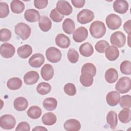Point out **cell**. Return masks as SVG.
<instances>
[{
    "instance_id": "obj_1",
    "label": "cell",
    "mask_w": 131,
    "mask_h": 131,
    "mask_svg": "<svg viewBox=\"0 0 131 131\" xmlns=\"http://www.w3.org/2000/svg\"><path fill=\"white\" fill-rule=\"evenodd\" d=\"M90 32L94 38H100L105 35L106 27L103 22L98 20L95 21L90 26Z\"/></svg>"
},
{
    "instance_id": "obj_45",
    "label": "cell",
    "mask_w": 131,
    "mask_h": 131,
    "mask_svg": "<svg viewBox=\"0 0 131 131\" xmlns=\"http://www.w3.org/2000/svg\"><path fill=\"white\" fill-rule=\"evenodd\" d=\"M30 130V126L29 123L27 122L22 121L20 122L15 128L17 131H29Z\"/></svg>"
},
{
    "instance_id": "obj_7",
    "label": "cell",
    "mask_w": 131,
    "mask_h": 131,
    "mask_svg": "<svg viewBox=\"0 0 131 131\" xmlns=\"http://www.w3.org/2000/svg\"><path fill=\"white\" fill-rule=\"evenodd\" d=\"M46 56L48 60L52 63H57L59 62L61 58V53L57 48L51 47L47 49L46 51Z\"/></svg>"
},
{
    "instance_id": "obj_2",
    "label": "cell",
    "mask_w": 131,
    "mask_h": 131,
    "mask_svg": "<svg viewBox=\"0 0 131 131\" xmlns=\"http://www.w3.org/2000/svg\"><path fill=\"white\" fill-rule=\"evenodd\" d=\"M15 33L23 40L28 39L31 33V29L30 26L24 23H19L15 26Z\"/></svg>"
},
{
    "instance_id": "obj_17",
    "label": "cell",
    "mask_w": 131,
    "mask_h": 131,
    "mask_svg": "<svg viewBox=\"0 0 131 131\" xmlns=\"http://www.w3.org/2000/svg\"><path fill=\"white\" fill-rule=\"evenodd\" d=\"M39 76L38 73L34 71H29L24 76V82L28 85L35 84L38 80Z\"/></svg>"
},
{
    "instance_id": "obj_12",
    "label": "cell",
    "mask_w": 131,
    "mask_h": 131,
    "mask_svg": "<svg viewBox=\"0 0 131 131\" xmlns=\"http://www.w3.org/2000/svg\"><path fill=\"white\" fill-rule=\"evenodd\" d=\"M45 62L44 56L40 53L33 54L29 59V65L33 68H40Z\"/></svg>"
},
{
    "instance_id": "obj_26",
    "label": "cell",
    "mask_w": 131,
    "mask_h": 131,
    "mask_svg": "<svg viewBox=\"0 0 131 131\" xmlns=\"http://www.w3.org/2000/svg\"><path fill=\"white\" fill-rule=\"evenodd\" d=\"M32 53V48L29 45H25L19 47L17 49V54L19 57L26 59L29 57Z\"/></svg>"
},
{
    "instance_id": "obj_36",
    "label": "cell",
    "mask_w": 131,
    "mask_h": 131,
    "mask_svg": "<svg viewBox=\"0 0 131 131\" xmlns=\"http://www.w3.org/2000/svg\"><path fill=\"white\" fill-rule=\"evenodd\" d=\"M67 57L69 61L72 63H76L79 59V54L74 49H70L67 54Z\"/></svg>"
},
{
    "instance_id": "obj_32",
    "label": "cell",
    "mask_w": 131,
    "mask_h": 131,
    "mask_svg": "<svg viewBox=\"0 0 131 131\" xmlns=\"http://www.w3.org/2000/svg\"><path fill=\"white\" fill-rule=\"evenodd\" d=\"M22 80L18 77H13L9 79L7 83V87L11 90H16L22 86Z\"/></svg>"
},
{
    "instance_id": "obj_44",
    "label": "cell",
    "mask_w": 131,
    "mask_h": 131,
    "mask_svg": "<svg viewBox=\"0 0 131 131\" xmlns=\"http://www.w3.org/2000/svg\"><path fill=\"white\" fill-rule=\"evenodd\" d=\"M50 17L53 21L56 23L60 22L63 18V15L60 14L56 9H53L51 11Z\"/></svg>"
},
{
    "instance_id": "obj_43",
    "label": "cell",
    "mask_w": 131,
    "mask_h": 131,
    "mask_svg": "<svg viewBox=\"0 0 131 131\" xmlns=\"http://www.w3.org/2000/svg\"><path fill=\"white\" fill-rule=\"evenodd\" d=\"M9 14V9L8 5L5 3L0 2V17L1 18L6 17Z\"/></svg>"
},
{
    "instance_id": "obj_22",
    "label": "cell",
    "mask_w": 131,
    "mask_h": 131,
    "mask_svg": "<svg viewBox=\"0 0 131 131\" xmlns=\"http://www.w3.org/2000/svg\"><path fill=\"white\" fill-rule=\"evenodd\" d=\"M93 76L90 73L86 72H81L80 76V82L81 84L85 87H89L93 83Z\"/></svg>"
},
{
    "instance_id": "obj_37",
    "label": "cell",
    "mask_w": 131,
    "mask_h": 131,
    "mask_svg": "<svg viewBox=\"0 0 131 131\" xmlns=\"http://www.w3.org/2000/svg\"><path fill=\"white\" fill-rule=\"evenodd\" d=\"M119 101L120 105L123 108H129L131 107V96L129 95L122 96Z\"/></svg>"
},
{
    "instance_id": "obj_46",
    "label": "cell",
    "mask_w": 131,
    "mask_h": 131,
    "mask_svg": "<svg viewBox=\"0 0 131 131\" xmlns=\"http://www.w3.org/2000/svg\"><path fill=\"white\" fill-rule=\"evenodd\" d=\"M48 4L47 0H35L34 1V5L35 8L38 9H44L47 7Z\"/></svg>"
},
{
    "instance_id": "obj_42",
    "label": "cell",
    "mask_w": 131,
    "mask_h": 131,
    "mask_svg": "<svg viewBox=\"0 0 131 131\" xmlns=\"http://www.w3.org/2000/svg\"><path fill=\"white\" fill-rule=\"evenodd\" d=\"M64 93L69 96H74L76 93V89L75 85L72 83H68L66 84L63 87Z\"/></svg>"
},
{
    "instance_id": "obj_48",
    "label": "cell",
    "mask_w": 131,
    "mask_h": 131,
    "mask_svg": "<svg viewBox=\"0 0 131 131\" xmlns=\"http://www.w3.org/2000/svg\"><path fill=\"white\" fill-rule=\"evenodd\" d=\"M130 24H131V20H128L127 21H126L123 25V28L124 31L128 34V35H130Z\"/></svg>"
},
{
    "instance_id": "obj_21",
    "label": "cell",
    "mask_w": 131,
    "mask_h": 131,
    "mask_svg": "<svg viewBox=\"0 0 131 131\" xmlns=\"http://www.w3.org/2000/svg\"><path fill=\"white\" fill-rule=\"evenodd\" d=\"M14 108L17 111H23L26 110L28 106V100L23 97L16 98L13 102Z\"/></svg>"
},
{
    "instance_id": "obj_10",
    "label": "cell",
    "mask_w": 131,
    "mask_h": 131,
    "mask_svg": "<svg viewBox=\"0 0 131 131\" xmlns=\"http://www.w3.org/2000/svg\"><path fill=\"white\" fill-rule=\"evenodd\" d=\"M14 47L11 43H4L1 46L0 53L1 56L5 58H11L15 53Z\"/></svg>"
},
{
    "instance_id": "obj_27",
    "label": "cell",
    "mask_w": 131,
    "mask_h": 131,
    "mask_svg": "<svg viewBox=\"0 0 131 131\" xmlns=\"http://www.w3.org/2000/svg\"><path fill=\"white\" fill-rule=\"evenodd\" d=\"M106 122L112 129H115L118 123L117 113L113 111H110L106 116Z\"/></svg>"
},
{
    "instance_id": "obj_23",
    "label": "cell",
    "mask_w": 131,
    "mask_h": 131,
    "mask_svg": "<svg viewBox=\"0 0 131 131\" xmlns=\"http://www.w3.org/2000/svg\"><path fill=\"white\" fill-rule=\"evenodd\" d=\"M39 27L43 32L49 31L52 27V21L47 16L42 15L40 16L38 20Z\"/></svg>"
},
{
    "instance_id": "obj_35",
    "label": "cell",
    "mask_w": 131,
    "mask_h": 131,
    "mask_svg": "<svg viewBox=\"0 0 131 131\" xmlns=\"http://www.w3.org/2000/svg\"><path fill=\"white\" fill-rule=\"evenodd\" d=\"M51 90V85L49 83L45 82L39 83L36 87V91L37 93L41 95H45L48 94L50 92Z\"/></svg>"
},
{
    "instance_id": "obj_8",
    "label": "cell",
    "mask_w": 131,
    "mask_h": 131,
    "mask_svg": "<svg viewBox=\"0 0 131 131\" xmlns=\"http://www.w3.org/2000/svg\"><path fill=\"white\" fill-rule=\"evenodd\" d=\"M107 27L111 30L118 29L122 24L121 18L117 14H110L105 19Z\"/></svg>"
},
{
    "instance_id": "obj_31",
    "label": "cell",
    "mask_w": 131,
    "mask_h": 131,
    "mask_svg": "<svg viewBox=\"0 0 131 131\" xmlns=\"http://www.w3.org/2000/svg\"><path fill=\"white\" fill-rule=\"evenodd\" d=\"M10 7L11 11L14 13H21L25 9V4L20 1L14 0L11 2Z\"/></svg>"
},
{
    "instance_id": "obj_38",
    "label": "cell",
    "mask_w": 131,
    "mask_h": 131,
    "mask_svg": "<svg viewBox=\"0 0 131 131\" xmlns=\"http://www.w3.org/2000/svg\"><path fill=\"white\" fill-rule=\"evenodd\" d=\"M120 69L122 73L125 75H130L131 74V63L129 60H124L121 62Z\"/></svg>"
},
{
    "instance_id": "obj_4",
    "label": "cell",
    "mask_w": 131,
    "mask_h": 131,
    "mask_svg": "<svg viewBox=\"0 0 131 131\" xmlns=\"http://www.w3.org/2000/svg\"><path fill=\"white\" fill-rule=\"evenodd\" d=\"M110 39L111 44L118 48L123 47L126 42V36L121 31H116L113 33Z\"/></svg>"
},
{
    "instance_id": "obj_24",
    "label": "cell",
    "mask_w": 131,
    "mask_h": 131,
    "mask_svg": "<svg viewBox=\"0 0 131 131\" xmlns=\"http://www.w3.org/2000/svg\"><path fill=\"white\" fill-rule=\"evenodd\" d=\"M104 76L106 82L109 83H113L118 79V72L114 68H110L106 71Z\"/></svg>"
},
{
    "instance_id": "obj_3",
    "label": "cell",
    "mask_w": 131,
    "mask_h": 131,
    "mask_svg": "<svg viewBox=\"0 0 131 131\" xmlns=\"http://www.w3.org/2000/svg\"><path fill=\"white\" fill-rule=\"evenodd\" d=\"M116 90L121 94L128 92L131 89V80L129 77H122L117 82L115 85Z\"/></svg>"
},
{
    "instance_id": "obj_34",
    "label": "cell",
    "mask_w": 131,
    "mask_h": 131,
    "mask_svg": "<svg viewBox=\"0 0 131 131\" xmlns=\"http://www.w3.org/2000/svg\"><path fill=\"white\" fill-rule=\"evenodd\" d=\"M27 113L29 117L30 118L33 119H37L40 117L42 114V111L39 106L34 105L31 106L28 109Z\"/></svg>"
},
{
    "instance_id": "obj_49",
    "label": "cell",
    "mask_w": 131,
    "mask_h": 131,
    "mask_svg": "<svg viewBox=\"0 0 131 131\" xmlns=\"http://www.w3.org/2000/svg\"><path fill=\"white\" fill-rule=\"evenodd\" d=\"M32 130H47V129L45 127H43V126H37L35 127V128H34Z\"/></svg>"
},
{
    "instance_id": "obj_19",
    "label": "cell",
    "mask_w": 131,
    "mask_h": 131,
    "mask_svg": "<svg viewBox=\"0 0 131 131\" xmlns=\"http://www.w3.org/2000/svg\"><path fill=\"white\" fill-rule=\"evenodd\" d=\"M55 43L60 48L66 49L70 46L71 41L69 37L61 33L58 34L55 37Z\"/></svg>"
},
{
    "instance_id": "obj_33",
    "label": "cell",
    "mask_w": 131,
    "mask_h": 131,
    "mask_svg": "<svg viewBox=\"0 0 131 131\" xmlns=\"http://www.w3.org/2000/svg\"><path fill=\"white\" fill-rule=\"evenodd\" d=\"M131 111L129 108H124L121 110L118 114V119L123 123H127L130 121Z\"/></svg>"
},
{
    "instance_id": "obj_18",
    "label": "cell",
    "mask_w": 131,
    "mask_h": 131,
    "mask_svg": "<svg viewBox=\"0 0 131 131\" xmlns=\"http://www.w3.org/2000/svg\"><path fill=\"white\" fill-rule=\"evenodd\" d=\"M64 128L67 131H77L81 128V124L79 121L74 119L67 120L63 124Z\"/></svg>"
},
{
    "instance_id": "obj_11",
    "label": "cell",
    "mask_w": 131,
    "mask_h": 131,
    "mask_svg": "<svg viewBox=\"0 0 131 131\" xmlns=\"http://www.w3.org/2000/svg\"><path fill=\"white\" fill-rule=\"evenodd\" d=\"M88 36V31L84 27H80L74 31L73 38L76 42H81L85 40Z\"/></svg>"
},
{
    "instance_id": "obj_47",
    "label": "cell",
    "mask_w": 131,
    "mask_h": 131,
    "mask_svg": "<svg viewBox=\"0 0 131 131\" xmlns=\"http://www.w3.org/2000/svg\"><path fill=\"white\" fill-rule=\"evenodd\" d=\"M71 3L75 8H80L84 6L85 1L84 0H72Z\"/></svg>"
},
{
    "instance_id": "obj_40",
    "label": "cell",
    "mask_w": 131,
    "mask_h": 131,
    "mask_svg": "<svg viewBox=\"0 0 131 131\" xmlns=\"http://www.w3.org/2000/svg\"><path fill=\"white\" fill-rule=\"evenodd\" d=\"M81 72H89L93 76H95L96 74V68L95 66L92 63H86L82 66L81 70Z\"/></svg>"
},
{
    "instance_id": "obj_41",
    "label": "cell",
    "mask_w": 131,
    "mask_h": 131,
    "mask_svg": "<svg viewBox=\"0 0 131 131\" xmlns=\"http://www.w3.org/2000/svg\"><path fill=\"white\" fill-rule=\"evenodd\" d=\"M11 32L8 29L3 28L0 30V40L2 42L9 41L11 37Z\"/></svg>"
},
{
    "instance_id": "obj_39",
    "label": "cell",
    "mask_w": 131,
    "mask_h": 131,
    "mask_svg": "<svg viewBox=\"0 0 131 131\" xmlns=\"http://www.w3.org/2000/svg\"><path fill=\"white\" fill-rule=\"evenodd\" d=\"M110 46L109 43L105 40H101L97 42L95 48L97 52L100 53H103L106 48Z\"/></svg>"
},
{
    "instance_id": "obj_9",
    "label": "cell",
    "mask_w": 131,
    "mask_h": 131,
    "mask_svg": "<svg viewBox=\"0 0 131 131\" xmlns=\"http://www.w3.org/2000/svg\"><path fill=\"white\" fill-rule=\"evenodd\" d=\"M56 9L62 15H69L73 11V8L69 3L68 1L62 0L57 2Z\"/></svg>"
},
{
    "instance_id": "obj_6",
    "label": "cell",
    "mask_w": 131,
    "mask_h": 131,
    "mask_svg": "<svg viewBox=\"0 0 131 131\" xmlns=\"http://www.w3.org/2000/svg\"><path fill=\"white\" fill-rule=\"evenodd\" d=\"M16 124L15 118L11 115L5 114L0 117V126L4 129H11Z\"/></svg>"
},
{
    "instance_id": "obj_13",
    "label": "cell",
    "mask_w": 131,
    "mask_h": 131,
    "mask_svg": "<svg viewBox=\"0 0 131 131\" xmlns=\"http://www.w3.org/2000/svg\"><path fill=\"white\" fill-rule=\"evenodd\" d=\"M40 73L43 80L49 81L53 78L54 74V70L52 65L47 63L42 67Z\"/></svg>"
},
{
    "instance_id": "obj_16",
    "label": "cell",
    "mask_w": 131,
    "mask_h": 131,
    "mask_svg": "<svg viewBox=\"0 0 131 131\" xmlns=\"http://www.w3.org/2000/svg\"><path fill=\"white\" fill-rule=\"evenodd\" d=\"M24 17L27 21L30 23H34L39 20L40 16L38 11L35 9H30L25 11Z\"/></svg>"
},
{
    "instance_id": "obj_30",
    "label": "cell",
    "mask_w": 131,
    "mask_h": 131,
    "mask_svg": "<svg viewBox=\"0 0 131 131\" xmlns=\"http://www.w3.org/2000/svg\"><path fill=\"white\" fill-rule=\"evenodd\" d=\"M41 121L43 124L46 125H52L56 123L57 118L56 115L53 113L48 112L43 115Z\"/></svg>"
},
{
    "instance_id": "obj_28",
    "label": "cell",
    "mask_w": 131,
    "mask_h": 131,
    "mask_svg": "<svg viewBox=\"0 0 131 131\" xmlns=\"http://www.w3.org/2000/svg\"><path fill=\"white\" fill-rule=\"evenodd\" d=\"M75 28L74 21L71 18H66L62 23V29L68 34H71L74 32Z\"/></svg>"
},
{
    "instance_id": "obj_14",
    "label": "cell",
    "mask_w": 131,
    "mask_h": 131,
    "mask_svg": "<svg viewBox=\"0 0 131 131\" xmlns=\"http://www.w3.org/2000/svg\"><path fill=\"white\" fill-rule=\"evenodd\" d=\"M113 9L117 13L124 14L128 9V3L125 0H116L113 3Z\"/></svg>"
},
{
    "instance_id": "obj_20",
    "label": "cell",
    "mask_w": 131,
    "mask_h": 131,
    "mask_svg": "<svg viewBox=\"0 0 131 131\" xmlns=\"http://www.w3.org/2000/svg\"><path fill=\"white\" fill-rule=\"evenodd\" d=\"M105 56L110 61L116 60L119 56V51L115 46H108L105 51Z\"/></svg>"
},
{
    "instance_id": "obj_29",
    "label": "cell",
    "mask_w": 131,
    "mask_h": 131,
    "mask_svg": "<svg viewBox=\"0 0 131 131\" xmlns=\"http://www.w3.org/2000/svg\"><path fill=\"white\" fill-rule=\"evenodd\" d=\"M43 107L49 111L54 110L57 106V100L53 97H49L46 98L42 102Z\"/></svg>"
},
{
    "instance_id": "obj_15",
    "label": "cell",
    "mask_w": 131,
    "mask_h": 131,
    "mask_svg": "<svg viewBox=\"0 0 131 131\" xmlns=\"http://www.w3.org/2000/svg\"><path fill=\"white\" fill-rule=\"evenodd\" d=\"M120 99V94L117 91H111L108 93L106 96L107 103L111 106L117 105Z\"/></svg>"
},
{
    "instance_id": "obj_5",
    "label": "cell",
    "mask_w": 131,
    "mask_h": 131,
    "mask_svg": "<svg viewBox=\"0 0 131 131\" xmlns=\"http://www.w3.org/2000/svg\"><path fill=\"white\" fill-rule=\"evenodd\" d=\"M94 17V13L92 11L84 9L78 13L77 15V20L80 24H85L92 21Z\"/></svg>"
},
{
    "instance_id": "obj_25",
    "label": "cell",
    "mask_w": 131,
    "mask_h": 131,
    "mask_svg": "<svg viewBox=\"0 0 131 131\" xmlns=\"http://www.w3.org/2000/svg\"><path fill=\"white\" fill-rule=\"evenodd\" d=\"M79 52L84 57H90L94 53V49L92 45L89 42H84L80 45Z\"/></svg>"
}]
</instances>
